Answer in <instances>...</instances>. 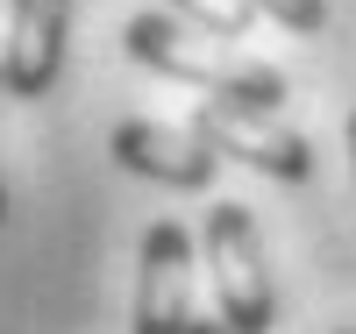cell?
I'll return each mask as SVG.
<instances>
[{"mask_svg": "<svg viewBox=\"0 0 356 334\" xmlns=\"http://www.w3.org/2000/svg\"><path fill=\"white\" fill-rule=\"evenodd\" d=\"M207 270H214V299H221V320L235 334H271L278 327V285L264 270V242L250 206H207Z\"/></svg>", "mask_w": 356, "mask_h": 334, "instance_id": "7a4b0ae2", "label": "cell"}, {"mask_svg": "<svg viewBox=\"0 0 356 334\" xmlns=\"http://www.w3.org/2000/svg\"><path fill=\"white\" fill-rule=\"evenodd\" d=\"M107 157L136 178H150V185H171V192H207L221 171V157L193 128H164V121H114Z\"/></svg>", "mask_w": 356, "mask_h": 334, "instance_id": "8992f818", "label": "cell"}, {"mask_svg": "<svg viewBox=\"0 0 356 334\" xmlns=\"http://www.w3.org/2000/svg\"><path fill=\"white\" fill-rule=\"evenodd\" d=\"M0 93H8V78H0Z\"/></svg>", "mask_w": 356, "mask_h": 334, "instance_id": "4fadbf2b", "label": "cell"}, {"mask_svg": "<svg viewBox=\"0 0 356 334\" xmlns=\"http://www.w3.org/2000/svg\"><path fill=\"white\" fill-rule=\"evenodd\" d=\"M193 334H235V327H228L221 313H200V320H193Z\"/></svg>", "mask_w": 356, "mask_h": 334, "instance_id": "9c48e42d", "label": "cell"}, {"mask_svg": "<svg viewBox=\"0 0 356 334\" xmlns=\"http://www.w3.org/2000/svg\"><path fill=\"white\" fill-rule=\"evenodd\" d=\"M0 221H8V178H0Z\"/></svg>", "mask_w": 356, "mask_h": 334, "instance_id": "8fae6325", "label": "cell"}, {"mask_svg": "<svg viewBox=\"0 0 356 334\" xmlns=\"http://www.w3.org/2000/svg\"><path fill=\"white\" fill-rule=\"evenodd\" d=\"M171 15H186V22L207 28L214 43H243L250 22H257L264 8H257V0H171Z\"/></svg>", "mask_w": 356, "mask_h": 334, "instance_id": "52a82bcc", "label": "cell"}, {"mask_svg": "<svg viewBox=\"0 0 356 334\" xmlns=\"http://www.w3.org/2000/svg\"><path fill=\"white\" fill-rule=\"evenodd\" d=\"M335 334H356V327H335Z\"/></svg>", "mask_w": 356, "mask_h": 334, "instance_id": "7c38bea8", "label": "cell"}, {"mask_svg": "<svg viewBox=\"0 0 356 334\" xmlns=\"http://www.w3.org/2000/svg\"><path fill=\"white\" fill-rule=\"evenodd\" d=\"M72 43V0H8V43H0V78L15 100H43L65 72Z\"/></svg>", "mask_w": 356, "mask_h": 334, "instance_id": "5b68a950", "label": "cell"}, {"mask_svg": "<svg viewBox=\"0 0 356 334\" xmlns=\"http://www.w3.org/2000/svg\"><path fill=\"white\" fill-rule=\"evenodd\" d=\"M193 235L178 221H150L136 256V334H193Z\"/></svg>", "mask_w": 356, "mask_h": 334, "instance_id": "277c9868", "label": "cell"}, {"mask_svg": "<svg viewBox=\"0 0 356 334\" xmlns=\"http://www.w3.org/2000/svg\"><path fill=\"white\" fill-rule=\"evenodd\" d=\"M193 135L214 149V157H235L278 185H307L314 171V142L300 128H285L278 114H257V107H235V100H200L193 107Z\"/></svg>", "mask_w": 356, "mask_h": 334, "instance_id": "3957f363", "label": "cell"}, {"mask_svg": "<svg viewBox=\"0 0 356 334\" xmlns=\"http://www.w3.org/2000/svg\"><path fill=\"white\" fill-rule=\"evenodd\" d=\"M349 171H356V114H349Z\"/></svg>", "mask_w": 356, "mask_h": 334, "instance_id": "30bf717a", "label": "cell"}, {"mask_svg": "<svg viewBox=\"0 0 356 334\" xmlns=\"http://www.w3.org/2000/svg\"><path fill=\"white\" fill-rule=\"evenodd\" d=\"M122 43H129L136 65H150V72H164V78H178V85H200L207 100H235V107H257V114H278V100H285V72H278V65L207 50L193 28L178 22V15H164V8L129 15Z\"/></svg>", "mask_w": 356, "mask_h": 334, "instance_id": "6da1fadb", "label": "cell"}, {"mask_svg": "<svg viewBox=\"0 0 356 334\" xmlns=\"http://www.w3.org/2000/svg\"><path fill=\"white\" fill-rule=\"evenodd\" d=\"M264 15H278L285 28H300V36H321L328 28V0H257Z\"/></svg>", "mask_w": 356, "mask_h": 334, "instance_id": "ba28073f", "label": "cell"}]
</instances>
